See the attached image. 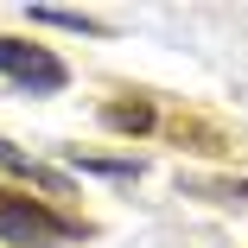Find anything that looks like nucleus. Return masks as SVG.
Masks as SVG:
<instances>
[{
  "label": "nucleus",
  "mask_w": 248,
  "mask_h": 248,
  "mask_svg": "<svg viewBox=\"0 0 248 248\" xmlns=\"http://www.w3.org/2000/svg\"><path fill=\"white\" fill-rule=\"evenodd\" d=\"M0 77L19 83V89H32V95H58L70 83L64 58H51L45 45H26V38H0Z\"/></svg>",
  "instance_id": "f03ea898"
},
{
  "label": "nucleus",
  "mask_w": 248,
  "mask_h": 248,
  "mask_svg": "<svg viewBox=\"0 0 248 248\" xmlns=\"http://www.w3.org/2000/svg\"><path fill=\"white\" fill-rule=\"evenodd\" d=\"M0 172H13V178H26V185H38V191H51V197H64V185H70V172H58V166H38V159H26L13 140H0Z\"/></svg>",
  "instance_id": "7ed1b4c3"
},
{
  "label": "nucleus",
  "mask_w": 248,
  "mask_h": 248,
  "mask_svg": "<svg viewBox=\"0 0 248 248\" xmlns=\"http://www.w3.org/2000/svg\"><path fill=\"white\" fill-rule=\"evenodd\" d=\"M102 121H108L115 134H146V127H153V102H108Z\"/></svg>",
  "instance_id": "20e7f679"
},
{
  "label": "nucleus",
  "mask_w": 248,
  "mask_h": 248,
  "mask_svg": "<svg viewBox=\"0 0 248 248\" xmlns=\"http://www.w3.org/2000/svg\"><path fill=\"white\" fill-rule=\"evenodd\" d=\"M70 172H95V178H134V159H70Z\"/></svg>",
  "instance_id": "423d86ee"
},
{
  "label": "nucleus",
  "mask_w": 248,
  "mask_h": 248,
  "mask_svg": "<svg viewBox=\"0 0 248 248\" xmlns=\"http://www.w3.org/2000/svg\"><path fill=\"white\" fill-rule=\"evenodd\" d=\"M32 26H64V32H102V19H89V13H58V7H32Z\"/></svg>",
  "instance_id": "39448f33"
},
{
  "label": "nucleus",
  "mask_w": 248,
  "mask_h": 248,
  "mask_svg": "<svg viewBox=\"0 0 248 248\" xmlns=\"http://www.w3.org/2000/svg\"><path fill=\"white\" fill-rule=\"evenodd\" d=\"M83 223L51 210L45 197L32 191H7L0 185V242H13V248H58V242H77Z\"/></svg>",
  "instance_id": "f257e3e1"
}]
</instances>
